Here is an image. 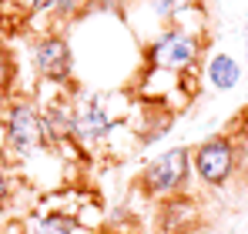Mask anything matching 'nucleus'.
Returning <instances> with one entry per match:
<instances>
[{
	"instance_id": "nucleus-14",
	"label": "nucleus",
	"mask_w": 248,
	"mask_h": 234,
	"mask_svg": "<svg viewBox=\"0 0 248 234\" xmlns=\"http://www.w3.org/2000/svg\"><path fill=\"white\" fill-rule=\"evenodd\" d=\"M242 54H245V64H248V20L242 24Z\"/></svg>"
},
{
	"instance_id": "nucleus-1",
	"label": "nucleus",
	"mask_w": 248,
	"mask_h": 234,
	"mask_svg": "<svg viewBox=\"0 0 248 234\" xmlns=\"http://www.w3.org/2000/svg\"><path fill=\"white\" fill-rule=\"evenodd\" d=\"M121 17L127 30L134 34L138 47L151 44L168 27H185V30H208V10L202 0H124Z\"/></svg>"
},
{
	"instance_id": "nucleus-5",
	"label": "nucleus",
	"mask_w": 248,
	"mask_h": 234,
	"mask_svg": "<svg viewBox=\"0 0 248 234\" xmlns=\"http://www.w3.org/2000/svg\"><path fill=\"white\" fill-rule=\"evenodd\" d=\"M31 71L41 80V87H57L67 90L78 80V57H74V44L61 30H47L31 40Z\"/></svg>"
},
{
	"instance_id": "nucleus-2",
	"label": "nucleus",
	"mask_w": 248,
	"mask_h": 234,
	"mask_svg": "<svg viewBox=\"0 0 248 234\" xmlns=\"http://www.w3.org/2000/svg\"><path fill=\"white\" fill-rule=\"evenodd\" d=\"M0 137H3L7 157H14V161H27V157L54 147L37 97L14 94L10 101L0 104Z\"/></svg>"
},
{
	"instance_id": "nucleus-13",
	"label": "nucleus",
	"mask_w": 248,
	"mask_h": 234,
	"mask_svg": "<svg viewBox=\"0 0 248 234\" xmlns=\"http://www.w3.org/2000/svg\"><path fill=\"white\" fill-rule=\"evenodd\" d=\"M54 7H57V0H27V14H31V17H37V20H41V17L47 20Z\"/></svg>"
},
{
	"instance_id": "nucleus-10",
	"label": "nucleus",
	"mask_w": 248,
	"mask_h": 234,
	"mask_svg": "<svg viewBox=\"0 0 248 234\" xmlns=\"http://www.w3.org/2000/svg\"><path fill=\"white\" fill-rule=\"evenodd\" d=\"M74 218H78L81 228H87V231H94V234H101V228H104V207L94 197H84L81 207L74 211Z\"/></svg>"
},
{
	"instance_id": "nucleus-11",
	"label": "nucleus",
	"mask_w": 248,
	"mask_h": 234,
	"mask_svg": "<svg viewBox=\"0 0 248 234\" xmlns=\"http://www.w3.org/2000/svg\"><path fill=\"white\" fill-rule=\"evenodd\" d=\"M17 94V64L10 57V50L0 47V104L10 101Z\"/></svg>"
},
{
	"instance_id": "nucleus-3",
	"label": "nucleus",
	"mask_w": 248,
	"mask_h": 234,
	"mask_svg": "<svg viewBox=\"0 0 248 234\" xmlns=\"http://www.w3.org/2000/svg\"><path fill=\"white\" fill-rule=\"evenodd\" d=\"M208 57V34L198 30H185V27H168L161 30L151 44L141 47V64L168 71L174 77H188V74H202V64Z\"/></svg>"
},
{
	"instance_id": "nucleus-4",
	"label": "nucleus",
	"mask_w": 248,
	"mask_h": 234,
	"mask_svg": "<svg viewBox=\"0 0 248 234\" xmlns=\"http://www.w3.org/2000/svg\"><path fill=\"white\" fill-rule=\"evenodd\" d=\"M191 147L188 144H178V147H168L158 157H151L141 174H138V191L151 201H168V197H178L188 191L191 184Z\"/></svg>"
},
{
	"instance_id": "nucleus-8",
	"label": "nucleus",
	"mask_w": 248,
	"mask_h": 234,
	"mask_svg": "<svg viewBox=\"0 0 248 234\" xmlns=\"http://www.w3.org/2000/svg\"><path fill=\"white\" fill-rule=\"evenodd\" d=\"M202 224V211L195 204V197L178 194L161 201V218H158V231L161 234H195Z\"/></svg>"
},
{
	"instance_id": "nucleus-15",
	"label": "nucleus",
	"mask_w": 248,
	"mask_h": 234,
	"mask_svg": "<svg viewBox=\"0 0 248 234\" xmlns=\"http://www.w3.org/2000/svg\"><path fill=\"white\" fill-rule=\"evenodd\" d=\"M0 234H10V231H3V228H0Z\"/></svg>"
},
{
	"instance_id": "nucleus-12",
	"label": "nucleus",
	"mask_w": 248,
	"mask_h": 234,
	"mask_svg": "<svg viewBox=\"0 0 248 234\" xmlns=\"http://www.w3.org/2000/svg\"><path fill=\"white\" fill-rule=\"evenodd\" d=\"M14 191H17L14 171H10L7 157H0V207H3V204H10V197H14Z\"/></svg>"
},
{
	"instance_id": "nucleus-7",
	"label": "nucleus",
	"mask_w": 248,
	"mask_h": 234,
	"mask_svg": "<svg viewBox=\"0 0 248 234\" xmlns=\"http://www.w3.org/2000/svg\"><path fill=\"white\" fill-rule=\"evenodd\" d=\"M245 67L238 57H232L228 50H211L202 64V87H208L211 94H232L242 87Z\"/></svg>"
},
{
	"instance_id": "nucleus-9",
	"label": "nucleus",
	"mask_w": 248,
	"mask_h": 234,
	"mask_svg": "<svg viewBox=\"0 0 248 234\" xmlns=\"http://www.w3.org/2000/svg\"><path fill=\"white\" fill-rule=\"evenodd\" d=\"M24 231L27 234H94L78 224L74 214L67 211H34L27 221H24Z\"/></svg>"
},
{
	"instance_id": "nucleus-6",
	"label": "nucleus",
	"mask_w": 248,
	"mask_h": 234,
	"mask_svg": "<svg viewBox=\"0 0 248 234\" xmlns=\"http://www.w3.org/2000/svg\"><path fill=\"white\" fill-rule=\"evenodd\" d=\"M191 174L205 188H225L238 177V137L211 134L191 147Z\"/></svg>"
}]
</instances>
